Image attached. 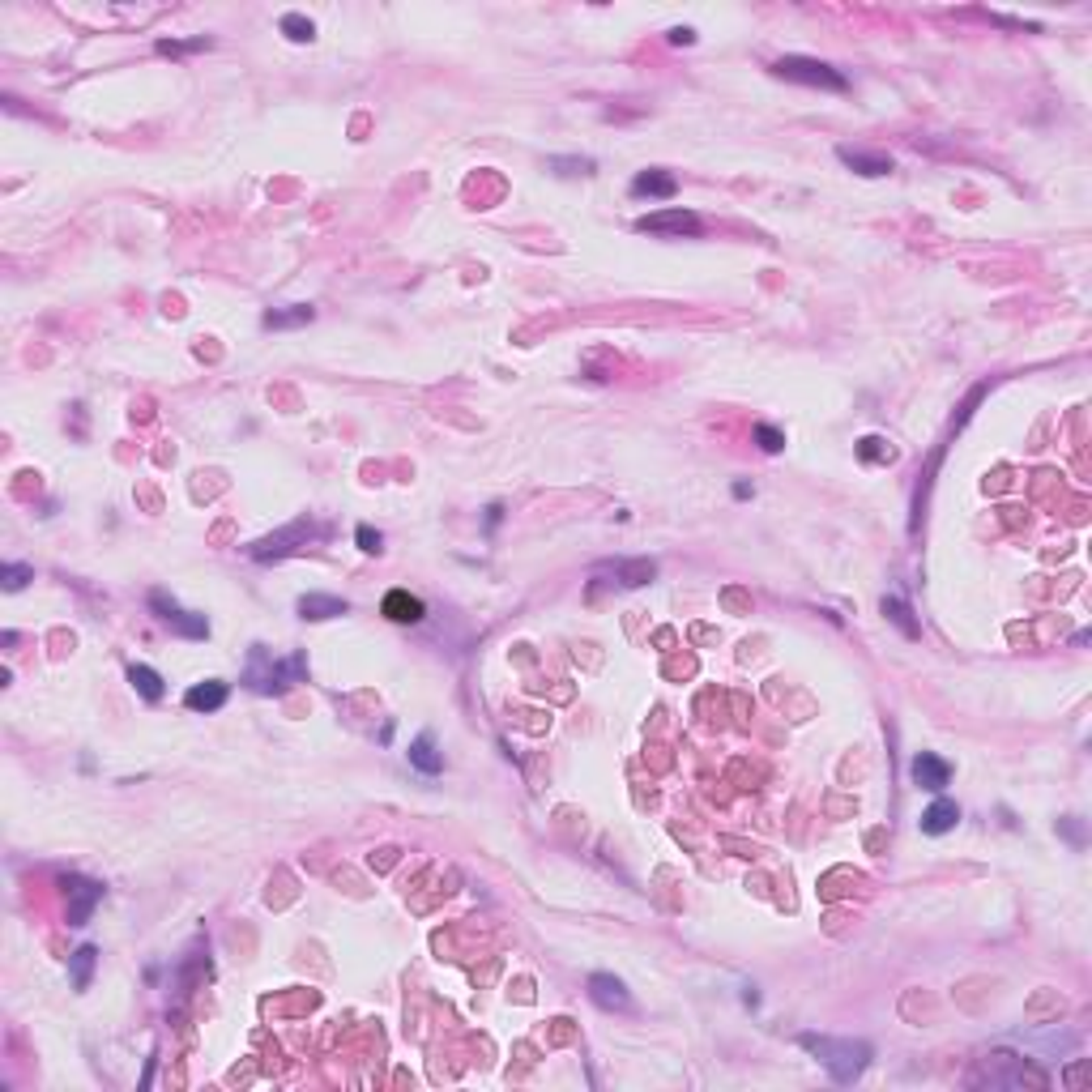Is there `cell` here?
<instances>
[{
  "instance_id": "obj_1",
  "label": "cell",
  "mask_w": 1092,
  "mask_h": 1092,
  "mask_svg": "<svg viewBox=\"0 0 1092 1092\" xmlns=\"http://www.w3.org/2000/svg\"><path fill=\"white\" fill-rule=\"evenodd\" d=\"M798 1046H803L806 1054H816V1059L824 1062V1071L837 1084L862 1080V1071L871 1067V1054H875L866 1041H853V1037H819V1033H803V1037H798Z\"/></svg>"
},
{
  "instance_id": "obj_2",
  "label": "cell",
  "mask_w": 1092,
  "mask_h": 1092,
  "mask_svg": "<svg viewBox=\"0 0 1092 1092\" xmlns=\"http://www.w3.org/2000/svg\"><path fill=\"white\" fill-rule=\"evenodd\" d=\"M303 674H308V662H303L299 653H290V657H274L265 644H252V653H248V670H243V683L252 687L256 695H282V692H290L295 683H303Z\"/></svg>"
},
{
  "instance_id": "obj_3",
  "label": "cell",
  "mask_w": 1092,
  "mask_h": 1092,
  "mask_svg": "<svg viewBox=\"0 0 1092 1092\" xmlns=\"http://www.w3.org/2000/svg\"><path fill=\"white\" fill-rule=\"evenodd\" d=\"M777 78L785 81H798V86H816V90H850V81H845V73H837L832 65H824V60H816V55H781L773 65Z\"/></svg>"
},
{
  "instance_id": "obj_4",
  "label": "cell",
  "mask_w": 1092,
  "mask_h": 1092,
  "mask_svg": "<svg viewBox=\"0 0 1092 1092\" xmlns=\"http://www.w3.org/2000/svg\"><path fill=\"white\" fill-rule=\"evenodd\" d=\"M312 538H325V530L320 525H312L308 517L303 521H290L287 530L269 534V538H256L252 546H248V555H252L256 563H269V559H287V555H295L299 546H308Z\"/></svg>"
},
{
  "instance_id": "obj_5",
  "label": "cell",
  "mask_w": 1092,
  "mask_h": 1092,
  "mask_svg": "<svg viewBox=\"0 0 1092 1092\" xmlns=\"http://www.w3.org/2000/svg\"><path fill=\"white\" fill-rule=\"evenodd\" d=\"M150 610H154V615L163 619L171 632H179V636H188V640H205V636H210V619L184 610L176 597L166 594V589H150Z\"/></svg>"
},
{
  "instance_id": "obj_6",
  "label": "cell",
  "mask_w": 1092,
  "mask_h": 1092,
  "mask_svg": "<svg viewBox=\"0 0 1092 1092\" xmlns=\"http://www.w3.org/2000/svg\"><path fill=\"white\" fill-rule=\"evenodd\" d=\"M60 888H65V896H68V926H86L90 914H94L103 901V883L81 879V875H65Z\"/></svg>"
},
{
  "instance_id": "obj_7",
  "label": "cell",
  "mask_w": 1092,
  "mask_h": 1092,
  "mask_svg": "<svg viewBox=\"0 0 1092 1092\" xmlns=\"http://www.w3.org/2000/svg\"><path fill=\"white\" fill-rule=\"evenodd\" d=\"M636 231L644 235H700L705 231V222L695 218L692 210H657V214H644V218H636Z\"/></svg>"
},
{
  "instance_id": "obj_8",
  "label": "cell",
  "mask_w": 1092,
  "mask_h": 1092,
  "mask_svg": "<svg viewBox=\"0 0 1092 1092\" xmlns=\"http://www.w3.org/2000/svg\"><path fill=\"white\" fill-rule=\"evenodd\" d=\"M909 777H914L917 790L943 794L951 781V764L943 760V755H935V751H922V755H914V764H909Z\"/></svg>"
},
{
  "instance_id": "obj_9",
  "label": "cell",
  "mask_w": 1092,
  "mask_h": 1092,
  "mask_svg": "<svg viewBox=\"0 0 1092 1092\" xmlns=\"http://www.w3.org/2000/svg\"><path fill=\"white\" fill-rule=\"evenodd\" d=\"M589 999H594L602 1012H632V994L615 973H594V977H589Z\"/></svg>"
},
{
  "instance_id": "obj_10",
  "label": "cell",
  "mask_w": 1092,
  "mask_h": 1092,
  "mask_svg": "<svg viewBox=\"0 0 1092 1092\" xmlns=\"http://www.w3.org/2000/svg\"><path fill=\"white\" fill-rule=\"evenodd\" d=\"M837 158L850 171H858V176H866V179H879V176H888L892 171V158L888 154H875V150H858V145H837Z\"/></svg>"
},
{
  "instance_id": "obj_11",
  "label": "cell",
  "mask_w": 1092,
  "mask_h": 1092,
  "mask_svg": "<svg viewBox=\"0 0 1092 1092\" xmlns=\"http://www.w3.org/2000/svg\"><path fill=\"white\" fill-rule=\"evenodd\" d=\"M227 695H231V687L222 683V679H205V683H192L184 692V705L192 708V713H218L222 705H227Z\"/></svg>"
},
{
  "instance_id": "obj_12",
  "label": "cell",
  "mask_w": 1092,
  "mask_h": 1092,
  "mask_svg": "<svg viewBox=\"0 0 1092 1092\" xmlns=\"http://www.w3.org/2000/svg\"><path fill=\"white\" fill-rule=\"evenodd\" d=\"M674 192H679V179L670 176V171H640L636 179H632V197H649V201H670Z\"/></svg>"
},
{
  "instance_id": "obj_13",
  "label": "cell",
  "mask_w": 1092,
  "mask_h": 1092,
  "mask_svg": "<svg viewBox=\"0 0 1092 1092\" xmlns=\"http://www.w3.org/2000/svg\"><path fill=\"white\" fill-rule=\"evenodd\" d=\"M380 610H385V619H393V623H423V615H427V607H423L410 589H393V594H385V607Z\"/></svg>"
},
{
  "instance_id": "obj_14",
  "label": "cell",
  "mask_w": 1092,
  "mask_h": 1092,
  "mask_svg": "<svg viewBox=\"0 0 1092 1092\" xmlns=\"http://www.w3.org/2000/svg\"><path fill=\"white\" fill-rule=\"evenodd\" d=\"M960 824V806L951 803V798H935V803L922 811V832L926 837H943V832H951V828Z\"/></svg>"
},
{
  "instance_id": "obj_15",
  "label": "cell",
  "mask_w": 1092,
  "mask_h": 1092,
  "mask_svg": "<svg viewBox=\"0 0 1092 1092\" xmlns=\"http://www.w3.org/2000/svg\"><path fill=\"white\" fill-rule=\"evenodd\" d=\"M607 572H615L619 585L636 589V585H649L653 576H657V563L653 559H615V563H607Z\"/></svg>"
},
{
  "instance_id": "obj_16",
  "label": "cell",
  "mask_w": 1092,
  "mask_h": 1092,
  "mask_svg": "<svg viewBox=\"0 0 1092 1092\" xmlns=\"http://www.w3.org/2000/svg\"><path fill=\"white\" fill-rule=\"evenodd\" d=\"M346 602L342 597H333V594H303L299 597V615L303 619H337V615H346Z\"/></svg>"
},
{
  "instance_id": "obj_17",
  "label": "cell",
  "mask_w": 1092,
  "mask_h": 1092,
  "mask_svg": "<svg viewBox=\"0 0 1092 1092\" xmlns=\"http://www.w3.org/2000/svg\"><path fill=\"white\" fill-rule=\"evenodd\" d=\"M410 764H414L419 773H427V777H436L444 768V755L436 751V739H431V734H419V739L410 742Z\"/></svg>"
},
{
  "instance_id": "obj_18",
  "label": "cell",
  "mask_w": 1092,
  "mask_h": 1092,
  "mask_svg": "<svg viewBox=\"0 0 1092 1092\" xmlns=\"http://www.w3.org/2000/svg\"><path fill=\"white\" fill-rule=\"evenodd\" d=\"M883 615H888V619L896 623V628H901V636H905V640H917V636H922V623L914 619V610H909L905 597H896V594H892V597H883Z\"/></svg>"
},
{
  "instance_id": "obj_19",
  "label": "cell",
  "mask_w": 1092,
  "mask_h": 1092,
  "mask_svg": "<svg viewBox=\"0 0 1092 1092\" xmlns=\"http://www.w3.org/2000/svg\"><path fill=\"white\" fill-rule=\"evenodd\" d=\"M316 320V308L308 303H290L282 312H265V329H299V325H312Z\"/></svg>"
},
{
  "instance_id": "obj_20",
  "label": "cell",
  "mask_w": 1092,
  "mask_h": 1092,
  "mask_svg": "<svg viewBox=\"0 0 1092 1092\" xmlns=\"http://www.w3.org/2000/svg\"><path fill=\"white\" fill-rule=\"evenodd\" d=\"M129 683H133V692L145 695L150 705H154V700H163V692H166V687H163V674L150 670V666H129Z\"/></svg>"
},
{
  "instance_id": "obj_21",
  "label": "cell",
  "mask_w": 1092,
  "mask_h": 1092,
  "mask_svg": "<svg viewBox=\"0 0 1092 1092\" xmlns=\"http://www.w3.org/2000/svg\"><path fill=\"white\" fill-rule=\"evenodd\" d=\"M94 960H99V948H94V943H81V948L68 956V977H73V986H78V990H86V986H90Z\"/></svg>"
},
{
  "instance_id": "obj_22",
  "label": "cell",
  "mask_w": 1092,
  "mask_h": 1092,
  "mask_svg": "<svg viewBox=\"0 0 1092 1092\" xmlns=\"http://www.w3.org/2000/svg\"><path fill=\"white\" fill-rule=\"evenodd\" d=\"M192 52H210V39L205 34H197V39H158V55L179 60V55H192Z\"/></svg>"
},
{
  "instance_id": "obj_23",
  "label": "cell",
  "mask_w": 1092,
  "mask_h": 1092,
  "mask_svg": "<svg viewBox=\"0 0 1092 1092\" xmlns=\"http://www.w3.org/2000/svg\"><path fill=\"white\" fill-rule=\"evenodd\" d=\"M858 457H862V461H871V465H888L896 453H892V444L883 440V436H862V440H858Z\"/></svg>"
},
{
  "instance_id": "obj_24",
  "label": "cell",
  "mask_w": 1092,
  "mask_h": 1092,
  "mask_svg": "<svg viewBox=\"0 0 1092 1092\" xmlns=\"http://www.w3.org/2000/svg\"><path fill=\"white\" fill-rule=\"evenodd\" d=\"M282 34H287L290 43H312L316 26H312V18H303V13H282Z\"/></svg>"
},
{
  "instance_id": "obj_25",
  "label": "cell",
  "mask_w": 1092,
  "mask_h": 1092,
  "mask_svg": "<svg viewBox=\"0 0 1092 1092\" xmlns=\"http://www.w3.org/2000/svg\"><path fill=\"white\" fill-rule=\"evenodd\" d=\"M26 581H34V568H31V563H5V568H0V585L9 589V594L26 589Z\"/></svg>"
},
{
  "instance_id": "obj_26",
  "label": "cell",
  "mask_w": 1092,
  "mask_h": 1092,
  "mask_svg": "<svg viewBox=\"0 0 1092 1092\" xmlns=\"http://www.w3.org/2000/svg\"><path fill=\"white\" fill-rule=\"evenodd\" d=\"M751 436H755V444H760L764 453H781V448H785V431H777L773 423H755V427H751Z\"/></svg>"
},
{
  "instance_id": "obj_27",
  "label": "cell",
  "mask_w": 1092,
  "mask_h": 1092,
  "mask_svg": "<svg viewBox=\"0 0 1092 1092\" xmlns=\"http://www.w3.org/2000/svg\"><path fill=\"white\" fill-rule=\"evenodd\" d=\"M546 166H551V171H559V176H594V158H559V154H555Z\"/></svg>"
},
{
  "instance_id": "obj_28",
  "label": "cell",
  "mask_w": 1092,
  "mask_h": 1092,
  "mask_svg": "<svg viewBox=\"0 0 1092 1092\" xmlns=\"http://www.w3.org/2000/svg\"><path fill=\"white\" fill-rule=\"evenodd\" d=\"M354 542H359V551H367V555H380V546H385L380 530H372V525H359V530H354Z\"/></svg>"
},
{
  "instance_id": "obj_29",
  "label": "cell",
  "mask_w": 1092,
  "mask_h": 1092,
  "mask_svg": "<svg viewBox=\"0 0 1092 1092\" xmlns=\"http://www.w3.org/2000/svg\"><path fill=\"white\" fill-rule=\"evenodd\" d=\"M666 39H670L674 47H692V43H695V31H692V26H674V31L666 34Z\"/></svg>"
},
{
  "instance_id": "obj_30",
  "label": "cell",
  "mask_w": 1092,
  "mask_h": 1092,
  "mask_svg": "<svg viewBox=\"0 0 1092 1092\" xmlns=\"http://www.w3.org/2000/svg\"><path fill=\"white\" fill-rule=\"evenodd\" d=\"M499 517H504V508H499V504H491V508H486V525H491V530H496V525H499Z\"/></svg>"
},
{
  "instance_id": "obj_31",
  "label": "cell",
  "mask_w": 1092,
  "mask_h": 1092,
  "mask_svg": "<svg viewBox=\"0 0 1092 1092\" xmlns=\"http://www.w3.org/2000/svg\"><path fill=\"white\" fill-rule=\"evenodd\" d=\"M751 496H755V486L751 483H734V499H751Z\"/></svg>"
}]
</instances>
